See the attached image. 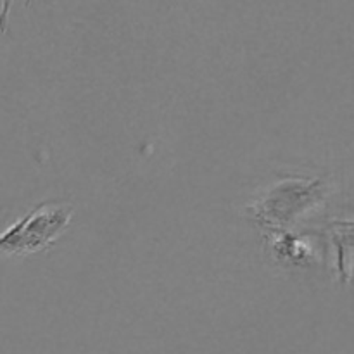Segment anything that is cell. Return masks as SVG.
Listing matches in <instances>:
<instances>
[{"label": "cell", "mask_w": 354, "mask_h": 354, "mask_svg": "<svg viewBox=\"0 0 354 354\" xmlns=\"http://www.w3.org/2000/svg\"><path fill=\"white\" fill-rule=\"evenodd\" d=\"M73 204L66 201H44L31 207L0 234V256L24 258L45 251L69 228Z\"/></svg>", "instance_id": "cell-2"}, {"label": "cell", "mask_w": 354, "mask_h": 354, "mask_svg": "<svg viewBox=\"0 0 354 354\" xmlns=\"http://www.w3.org/2000/svg\"><path fill=\"white\" fill-rule=\"evenodd\" d=\"M330 185L322 176L283 175L259 190L245 211L268 234L292 232L304 218L324 206Z\"/></svg>", "instance_id": "cell-1"}, {"label": "cell", "mask_w": 354, "mask_h": 354, "mask_svg": "<svg viewBox=\"0 0 354 354\" xmlns=\"http://www.w3.org/2000/svg\"><path fill=\"white\" fill-rule=\"evenodd\" d=\"M266 244L273 258L289 268H308L317 265L320 259V249L313 239L294 230L268 234Z\"/></svg>", "instance_id": "cell-3"}, {"label": "cell", "mask_w": 354, "mask_h": 354, "mask_svg": "<svg viewBox=\"0 0 354 354\" xmlns=\"http://www.w3.org/2000/svg\"><path fill=\"white\" fill-rule=\"evenodd\" d=\"M328 237L335 248V268L342 282H349L351 279V251H353V221H332L327 230Z\"/></svg>", "instance_id": "cell-4"}]
</instances>
